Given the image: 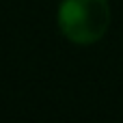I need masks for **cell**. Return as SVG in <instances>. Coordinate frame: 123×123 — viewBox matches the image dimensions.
<instances>
[{"mask_svg":"<svg viewBox=\"0 0 123 123\" xmlns=\"http://www.w3.org/2000/svg\"><path fill=\"white\" fill-rule=\"evenodd\" d=\"M58 28L76 45L97 43L110 26L108 0H61Z\"/></svg>","mask_w":123,"mask_h":123,"instance_id":"6da1fadb","label":"cell"}]
</instances>
